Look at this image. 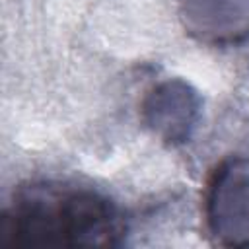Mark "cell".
<instances>
[{"mask_svg": "<svg viewBox=\"0 0 249 249\" xmlns=\"http://www.w3.org/2000/svg\"><path fill=\"white\" fill-rule=\"evenodd\" d=\"M4 231L18 243H111L117 218L105 200L56 187H33L18 196Z\"/></svg>", "mask_w": 249, "mask_h": 249, "instance_id": "1", "label": "cell"}]
</instances>
